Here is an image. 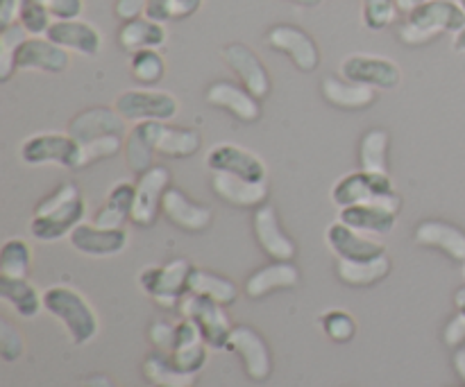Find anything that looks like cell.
<instances>
[{
	"label": "cell",
	"mask_w": 465,
	"mask_h": 387,
	"mask_svg": "<svg viewBox=\"0 0 465 387\" xmlns=\"http://www.w3.org/2000/svg\"><path fill=\"white\" fill-rule=\"evenodd\" d=\"M145 7H148V0H116L114 14H116V18H121L125 23L132 21V18L145 16Z\"/></svg>",
	"instance_id": "49"
},
{
	"label": "cell",
	"mask_w": 465,
	"mask_h": 387,
	"mask_svg": "<svg viewBox=\"0 0 465 387\" xmlns=\"http://www.w3.org/2000/svg\"><path fill=\"white\" fill-rule=\"evenodd\" d=\"M123 152H125L127 166H130L136 175H143L145 170H150V168H153L154 150H153V145H150V139H148V134H145V130L141 122H136V125L132 127L130 134H127Z\"/></svg>",
	"instance_id": "38"
},
{
	"label": "cell",
	"mask_w": 465,
	"mask_h": 387,
	"mask_svg": "<svg viewBox=\"0 0 465 387\" xmlns=\"http://www.w3.org/2000/svg\"><path fill=\"white\" fill-rule=\"evenodd\" d=\"M32 266V249L23 238L5 240L0 249V276L27 279Z\"/></svg>",
	"instance_id": "37"
},
{
	"label": "cell",
	"mask_w": 465,
	"mask_h": 387,
	"mask_svg": "<svg viewBox=\"0 0 465 387\" xmlns=\"http://www.w3.org/2000/svg\"><path fill=\"white\" fill-rule=\"evenodd\" d=\"M339 220L361 234L386 236L398 225V213L377 207V204H354V207L341 208Z\"/></svg>",
	"instance_id": "27"
},
{
	"label": "cell",
	"mask_w": 465,
	"mask_h": 387,
	"mask_svg": "<svg viewBox=\"0 0 465 387\" xmlns=\"http://www.w3.org/2000/svg\"><path fill=\"white\" fill-rule=\"evenodd\" d=\"M71 240L73 249H77L80 254L84 256H116L121 254L123 249L127 247V236L125 229H103V227H95V225H77L75 229L71 231L68 236Z\"/></svg>",
	"instance_id": "18"
},
{
	"label": "cell",
	"mask_w": 465,
	"mask_h": 387,
	"mask_svg": "<svg viewBox=\"0 0 465 387\" xmlns=\"http://www.w3.org/2000/svg\"><path fill=\"white\" fill-rule=\"evenodd\" d=\"M454 50H457V53H465V27L454 34Z\"/></svg>",
	"instance_id": "56"
},
{
	"label": "cell",
	"mask_w": 465,
	"mask_h": 387,
	"mask_svg": "<svg viewBox=\"0 0 465 387\" xmlns=\"http://www.w3.org/2000/svg\"><path fill=\"white\" fill-rule=\"evenodd\" d=\"M23 349H25L23 335L14 329L12 322L0 320V358L5 363L18 361L23 356Z\"/></svg>",
	"instance_id": "45"
},
{
	"label": "cell",
	"mask_w": 465,
	"mask_h": 387,
	"mask_svg": "<svg viewBox=\"0 0 465 387\" xmlns=\"http://www.w3.org/2000/svg\"><path fill=\"white\" fill-rule=\"evenodd\" d=\"M225 306H221L218 302L209 297H200V295H184V299L180 302L182 317L193 322L195 326L203 334L204 343L212 349H223L227 352L230 347V335L234 331L230 317L223 311Z\"/></svg>",
	"instance_id": "7"
},
{
	"label": "cell",
	"mask_w": 465,
	"mask_h": 387,
	"mask_svg": "<svg viewBox=\"0 0 465 387\" xmlns=\"http://www.w3.org/2000/svg\"><path fill=\"white\" fill-rule=\"evenodd\" d=\"M162 213L177 227V229L191 231V234L204 231L213 220L212 208L193 202L189 195L182 193V190L175 189V186H171V189L163 193Z\"/></svg>",
	"instance_id": "19"
},
{
	"label": "cell",
	"mask_w": 465,
	"mask_h": 387,
	"mask_svg": "<svg viewBox=\"0 0 465 387\" xmlns=\"http://www.w3.org/2000/svg\"><path fill=\"white\" fill-rule=\"evenodd\" d=\"M254 236L272 261H291L295 256V243L282 229L275 207L271 204H262L254 211Z\"/></svg>",
	"instance_id": "21"
},
{
	"label": "cell",
	"mask_w": 465,
	"mask_h": 387,
	"mask_svg": "<svg viewBox=\"0 0 465 387\" xmlns=\"http://www.w3.org/2000/svg\"><path fill=\"white\" fill-rule=\"evenodd\" d=\"M465 27V12L452 0H430L420 5L398 25V36L407 45H425L445 32H461Z\"/></svg>",
	"instance_id": "2"
},
{
	"label": "cell",
	"mask_w": 465,
	"mask_h": 387,
	"mask_svg": "<svg viewBox=\"0 0 465 387\" xmlns=\"http://www.w3.org/2000/svg\"><path fill=\"white\" fill-rule=\"evenodd\" d=\"M454 370H457L459 379L465 383V347H459L457 352H454Z\"/></svg>",
	"instance_id": "54"
},
{
	"label": "cell",
	"mask_w": 465,
	"mask_h": 387,
	"mask_svg": "<svg viewBox=\"0 0 465 387\" xmlns=\"http://www.w3.org/2000/svg\"><path fill=\"white\" fill-rule=\"evenodd\" d=\"M27 39V30L21 23L3 27L0 32V80L7 82L12 73L16 71V53Z\"/></svg>",
	"instance_id": "39"
},
{
	"label": "cell",
	"mask_w": 465,
	"mask_h": 387,
	"mask_svg": "<svg viewBox=\"0 0 465 387\" xmlns=\"http://www.w3.org/2000/svg\"><path fill=\"white\" fill-rule=\"evenodd\" d=\"M325 238L331 252L343 261H372V258H380L386 254L384 245L366 238L361 231L343 225L341 220L327 229Z\"/></svg>",
	"instance_id": "22"
},
{
	"label": "cell",
	"mask_w": 465,
	"mask_h": 387,
	"mask_svg": "<svg viewBox=\"0 0 465 387\" xmlns=\"http://www.w3.org/2000/svg\"><path fill=\"white\" fill-rule=\"evenodd\" d=\"M50 41L68 53L84 54V57H95L103 48V34L98 27L91 23L73 18V21H54L50 30L45 32Z\"/></svg>",
	"instance_id": "16"
},
{
	"label": "cell",
	"mask_w": 465,
	"mask_h": 387,
	"mask_svg": "<svg viewBox=\"0 0 465 387\" xmlns=\"http://www.w3.org/2000/svg\"><path fill=\"white\" fill-rule=\"evenodd\" d=\"M389 272L391 261L386 254L380 258H372V261H343V258H339V263H336L339 279L352 288H368V285L380 284L389 276Z\"/></svg>",
	"instance_id": "32"
},
{
	"label": "cell",
	"mask_w": 465,
	"mask_h": 387,
	"mask_svg": "<svg viewBox=\"0 0 465 387\" xmlns=\"http://www.w3.org/2000/svg\"><path fill=\"white\" fill-rule=\"evenodd\" d=\"M300 281L298 267L291 261H275L271 266L262 267L245 281V295L250 299H262L275 290L295 288Z\"/></svg>",
	"instance_id": "28"
},
{
	"label": "cell",
	"mask_w": 465,
	"mask_h": 387,
	"mask_svg": "<svg viewBox=\"0 0 465 387\" xmlns=\"http://www.w3.org/2000/svg\"><path fill=\"white\" fill-rule=\"evenodd\" d=\"M425 3H430V0H395V5H398V12L407 14V16L413 12V9H418L420 5H425Z\"/></svg>",
	"instance_id": "55"
},
{
	"label": "cell",
	"mask_w": 465,
	"mask_h": 387,
	"mask_svg": "<svg viewBox=\"0 0 465 387\" xmlns=\"http://www.w3.org/2000/svg\"><path fill=\"white\" fill-rule=\"evenodd\" d=\"M148 134L150 145L154 154H163L171 159H186L193 157L203 148V136L195 130H180V127H168L166 122L148 121L141 122Z\"/></svg>",
	"instance_id": "15"
},
{
	"label": "cell",
	"mask_w": 465,
	"mask_h": 387,
	"mask_svg": "<svg viewBox=\"0 0 465 387\" xmlns=\"http://www.w3.org/2000/svg\"><path fill=\"white\" fill-rule=\"evenodd\" d=\"M44 308L53 317L62 320L73 344L77 347L91 343L98 335V315L77 290L68 285H53L44 293Z\"/></svg>",
	"instance_id": "4"
},
{
	"label": "cell",
	"mask_w": 465,
	"mask_h": 387,
	"mask_svg": "<svg viewBox=\"0 0 465 387\" xmlns=\"http://www.w3.org/2000/svg\"><path fill=\"white\" fill-rule=\"evenodd\" d=\"M322 331H325V335L330 340H334V343L343 344V343H350V340L354 338V334H357V322L352 320V315L345 311H330L322 315Z\"/></svg>",
	"instance_id": "44"
},
{
	"label": "cell",
	"mask_w": 465,
	"mask_h": 387,
	"mask_svg": "<svg viewBox=\"0 0 465 387\" xmlns=\"http://www.w3.org/2000/svg\"><path fill=\"white\" fill-rule=\"evenodd\" d=\"M68 63V50L54 45L48 36H27L16 53V71L64 73Z\"/></svg>",
	"instance_id": "17"
},
{
	"label": "cell",
	"mask_w": 465,
	"mask_h": 387,
	"mask_svg": "<svg viewBox=\"0 0 465 387\" xmlns=\"http://www.w3.org/2000/svg\"><path fill=\"white\" fill-rule=\"evenodd\" d=\"M0 299L7 302L25 320L35 317L44 308V295L36 293V288L27 279L0 276Z\"/></svg>",
	"instance_id": "33"
},
{
	"label": "cell",
	"mask_w": 465,
	"mask_h": 387,
	"mask_svg": "<svg viewBox=\"0 0 465 387\" xmlns=\"http://www.w3.org/2000/svg\"><path fill=\"white\" fill-rule=\"evenodd\" d=\"M134 193H136V184H130V181H118V184L109 190L103 207L94 213L91 225L103 227V229H123V225H125L127 220H132Z\"/></svg>",
	"instance_id": "29"
},
{
	"label": "cell",
	"mask_w": 465,
	"mask_h": 387,
	"mask_svg": "<svg viewBox=\"0 0 465 387\" xmlns=\"http://www.w3.org/2000/svg\"><path fill=\"white\" fill-rule=\"evenodd\" d=\"M389 131L371 130L359 143V166L368 172H386L389 168Z\"/></svg>",
	"instance_id": "36"
},
{
	"label": "cell",
	"mask_w": 465,
	"mask_h": 387,
	"mask_svg": "<svg viewBox=\"0 0 465 387\" xmlns=\"http://www.w3.org/2000/svg\"><path fill=\"white\" fill-rule=\"evenodd\" d=\"M457 3H459V7H461L463 12H465V0H457Z\"/></svg>",
	"instance_id": "59"
},
{
	"label": "cell",
	"mask_w": 465,
	"mask_h": 387,
	"mask_svg": "<svg viewBox=\"0 0 465 387\" xmlns=\"http://www.w3.org/2000/svg\"><path fill=\"white\" fill-rule=\"evenodd\" d=\"M154 387H163V385H154Z\"/></svg>",
	"instance_id": "60"
},
{
	"label": "cell",
	"mask_w": 465,
	"mask_h": 387,
	"mask_svg": "<svg viewBox=\"0 0 465 387\" xmlns=\"http://www.w3.org/2000/svg\"><path fill=\"white\" fill-rule=\"evenodd\" d=\"M145 16L157 23L171 21V0H148Z\"/></svg>",
	"instance_id": "51"
},
{
	"label": "cell",
	"mask_w": 465,
	"mask_h": 387,
	"mask_svg": "<svg viewBox=\"0 0 465 387\" xmlns=\"http://www.w3.org/2000/svg\"><path fill=\"white\" fill-rule=\"evenodd\" d=\"M125 122L127 121L116 111V109L91 107L77 113V116L68 122V134L82 145L89 143V140L94 139H100V136H125Z\"/></svg>",
	"instance_id": "20"
},
{
	"label": "cell",
	"mask_w": 465,
	"mask_h": 387,
	"mask_svg": "<svg viewBox=\"0 0 465 387\" xmlns=\"http://www.w3.org/2000/svg\"><path fill=\"white\" fill-rule=\"evenodd\" d=\"M84 387H118L116 383H114L109 376L104 374H95V376H89V379L84 381Z\"/></svg>",
	"instance_id": "53"
},
{
	"label": "cell",
	"mask_w": 465,
	"mask_h": 387,
	"mask_svg": "<svg viewBox=\"0 0 465 387\" xmlns=\"http://www.w3.org/2000/svg\"><path fill=\"white\" fill-rule=\"evenodd\" d=\"M175 334H177V326L168 324V322H154L148 331L150 343H153L154 347H157V352L162 353L173 352V347H175Z\"/></svg>",
	"instance_id": "46"
},
{
	"label": "cell",
	"mask_w": 465,
	"mask_h": 387,
	"mask_svg": "<svg viewBox=\"0 0 465 387\" xmlns=\"http://www.w3.org/2000/svg\"><path fill=\"white\" fill-rule=\"evenodd\" d=\"M398 18L395 0H363V23L368 30H384Z\"/></svg>",
	"instance_id": "43"
},
{
	"label": "cell",
	"mask_w": 465,
	"mask_h": 387,
	"mask_svg": "<svg viewBox=\"0 0 465 387\" xmlns=\"http://www.w3.org/2000/svg\"><path fill=\"white\" fill-rule=\"evenodd\" d=\"M454 304H457L459 313H463L465 315V288L457 290V295H454Z\"/></svg>",
	"instance_id": "57"
},
{
	"label": "cell",
	"mask_w": 465,
	"mask_h": 387,
	"mask_svg": "<svg viewBox=\"0 0 465 387\" xmlns=\"http://www.w3.org/2000/svg\"><path fill=\"white\" fill-rule=\"evenodd\" d=\"M268 45L277 53L286 54L302 73L316 71L321 63V53L312 36L295 25H275L266 34Z\"/></svg>",
	"instance_id": "12"
},
{
	"label": "cell",
	"mask_w": 465,
	"mask_h": 387,
	"mask_svg": "<svg viewBox=\"0 0 465 387\" xmlns=\"http://www.w3.org/2000/svg\"><path fill=\"white\" fill-rule=\"evenodd\" d=\"M84 216L86 204L80 190L75 184L66 181L36 204L35 218L30 222V234L41 243H53L64 236H71V231L84 222Z\"/></svg>",
	"instance_id": "1"
},
{
	"label": "cell",
	"mask_w": 465,
	"mask_h": 387,
	"mask_svg": "<svg viewBox=\"0 0 465 387\" xmlns=\"http://www.w3.org/2000/svg\"><path fill=\"white\" fill-rule=\"evenodd\" d=\"M189 293L200 295V297H209L213 302H218L221 306H232L239 297V288H236L234 281L225 279L221 275H213L207 270H195L191 272L189 279Z\"/></svg>",
	"instance_id": "34"
},
{
	"label": "cell",
	"mask_w": 465,
	"mask_h": 387,
	"mask_svg": "<svg viewBox=\"0 0 465 387\" xmlns=\"http://www.w3.org/2000/svg\"><path fill=\"white\" fill-rule=\"evenodd\" d=\"M168 32L163 23L153 21L148 16L132 18L125 21L118 30V45L130 53H139V50H157L166 44Z\"/></svg>",
	"instance_id": "30"
},
{
	"label": "cell",
	"mask_w": 465,
	"mask_h": 387,
	"mask_svg": "<svg viewBox=\"0 0 465 387\" xmlns=\"http://www.w3.org/2000/svg\"><path fill=\"white\" fill-rule=\"evenodd\" d=\"M21 161L27 163V166L57 163L62 168L80 170L82 148L71 134H36L23 140Z\"/></svg>",
	"instance_id": "8"
},
{
	"label": "cell",
	"mask_w": 465,
	"mask_h": 387,
	"mask_svg": "<svg viewBox=\"0 0 465 387\" xmlns=\"http://www.w3.org/2000/svg\"><path fill=\"white\" fill-rule=\"evenodd\" d=\"M204 0H171V18H189L203 7Z\"/></svg>",
	"instance_id": "52"
},
{
	"label": "cell",
	"mask_w": 465,
	"mask_h": 387,
	"mask_svg": "<svg viewBox=\"0 0 465 387\" xmlns=\"http://www.w3.org/2000/svg\"><path fill=\"white\" fill-rule=\"evenodd\" d=\"M82 168L91 166V163H98L103 159L116 157L123 148H125V139L121 134H109L100 136V139L89 140V143H82Z\"/></svg>",
	"instance_id": "41"
},
{
	"label": "cell",
	"mask_w": 465,
	"mask_h": 387,
	"mask_svg": "<svg viewBox=\"0 0 465 387\" xmlns=\"http://www.w3.org/2000/svg\"><path fill=\"white\" fill-rule=\"evenodd\" d=\"M44 5L54 21H73V18H80L82 9H84L82 0H44Z\"/></svg>",
	"instance_id": "47"
},
{
	"label": "cell",
	"mask_w": 465,
	"mask_h": 387,
	"mask_svg": "<svg viewBox=\"0 0 465 387\" xmlns=\"http://www.w3.org/2000/svg\"><path fill=\"white\" fill-rule=\"evenodd\" d=\"M114 109L125 118L127 122H168L180 111V102L168 91L154 89H130L123 91L114 102Z\"/></svg>",
	"instance_id": "6"
},
{
	"label": "cell",
	"mask_w": 465,
	"mask_h": 387,
	"mask_svg": "<svg viewBox=\"0 0 465 387\" xmlns=\"http://www.w3.org/2000/svg\"><path fill=\"white\" fill-rule=\"evenodd\" d=\"M227 352H236L243 358L245 374L252 381H266L272 372V358L271 349H268L266 340L250 326H234L230 335V347Z\"/></svg>",
	"instance_id": "14"
},
{
	"label": "cell",
	"mask_w": 465,
	"mask_h": 387,
	"mask_svg": "<svg viewBox=\"0 0 465 387\" xmlns=\"http://www.w3.org/2000/svg\"><path fill=\"white\" fill-rule=\"evenodd\" d=\"M416 243L422 247L439 249L452 261L465 263V231L443 220H425L416 229Z\"/></svg>",
	"instance_id": "26"
},
{
	"label": "cell",
	"mask_w": 465,
	"mask_h": 387,
	"mask_svg": "<svg viewBox=\"0 0 465 387\" xmlns=\"http://www.w3.org/2000/svg\"><path fill=\"white\" fill-rule=\"evenodd\" d=\"M331 202L339 208L354 204H377L393 213H400L402 208V198L395 193L389 172L357 170L341 177L331 189Z\"/></svg>",
	"instance_id": "3"
},
{
	"label": "cell",
	"mask_w": 465,
	"mask_h": 387,
	"mask_svg": "<svg viewBox=\"0 0 465 387\" xmlns=\"http://www.w3.org/2000/svg\"><path fill=\"white\" fill-rule=\"evenodd\" d=\"M204 100L212 107L230 111L241 122H254L262 116L259 100L245 86L232 84V82H213L204 93Z\"/></svg>",
	"instance_id": "24"
},
{
	"label": "cell",
	"mask_w": 465,
	"mask_h": 387,
	"mask_svg": "<svg viewBox=\"0 0 465 387\" xmlns=\"http://www.w3.org/2000/svg\"><path fill=\"white\" fill-rule=\"evenodd\" d=\"M171 189V172L163 166H153L139 175L132 207V222L136 227H153L162 213L163 193Z\"/></svg>",
	"instance_id": "10"
},
{
	"label": "cell",
	"mask_w": 465,
	"mask_h": 387,
	"mask_svg": "<svg viewBox=\"0 0 465 387\" xmlns=\"http://www.w3.org/2000/svg\"><path fill=\"white\" fill-rule=\"evenodd\" d=\"M191 272H193V266L186 258H175L166 266H153L141 270L139 285L163 308H175L180 306L184 295H189Z\"/></svg>",
	"instance_id": "5"
},
{
	"label": "cell",
	"mask_w": 465,
	"mask_h": 387,
	"mask_svg": "<svg viewBox=\"0 0 465 387\" xmlns=\"http://www.w3.org/2000/svg\"><path fill=\"white\" fill-rule=\"evenodd\" d=\"M204 163L212 172H227L248 181H266V163L257 154L248 152L245 148L234 143L213 145L204 157Z\"/></svg>",
	"instance_id": "11"
},
{
	"label": "cell",
	"mask_w": 465,
	"mask_h": 387,
	"mask_svg": "<svg viewBox=\"0 0 465 387\" xmlns=\"http://www.w3.org/2000/svg\"><path fill=\"white\" fill-rule=\"evenodd\" d=\"M143 376L153 385L163 387H193L195 383V374H184V372L177 370V367L173 365L171 356H166V353L162 352L145 358Z\"/></svg>",
	"instance_id": "35"
},
{
	"label": "cell",
	"mask_w": 465,
	"mask_h": 387,
	"mask_svg": "<svg viewBox=\"0 0 465 387\" xmlns=\"http://www.w3.org/2000/svg\"><path fill=\"white\" fill-rule=\"evenodd\" d=\"M341 77L354 84L371 86V89L391 91L398 89L402 82V71L398 63L380 54H350L341 62Z\"/></svg>",
	"instance_id": "9"
},
{
	"label": "cell",
	"mask_w": 465,
	"mask_h": 387,
	"mask_svg": "<svg viewBox=\"0 0 465 387\" xmlns=\"http://www.w3.org/2000/svg\"><path fill=\"white\" fill-rule=\"evenodd\" d=\"M463 266H465V263H463Z\"/></svg>",
	"instance_id": "61"
},
{
	"label": "cell",
	"mask_w": 465,
	"mask_h": 387,
	"mask_svg": "<svg viewBox=\"0 0 465 387\" xmlns=\"http://www.w3.org/2000/svg\"><path fill=\"white\" fill-rule=\"evenodd\" d=\"M130 73L139 84L153 86L166 73V63H163V57L157 50H139V53H132Z\"/></svg>",
	"instance_id": "40"
},
{
	"label": "cell",
	"mask_w": 465,
	"mask_h": 387,
	"mask_svg": "<svg viewBox=\"0 0 465 387\" xmlns=\"http://www.w3.org/2000/svg\"><path fill=\"white\" fill-rule=\"evenodd\" d=\"M23 0H0V25L7 27L12 23H18L21 16Z\"/></svg>",
	"instance_id": "50"
},
{
	"label": "cell",
	"mask_w": 465,
	"mask_h": 387,
	"mask_svg": "<svg viewBox=\"0 0 465 387\" xmlns=\"http://www.w3.org/2000/svg\"><path fill=\"white\" fill-rule=\"evenodd\" d=\"M223 59L232 68V73L239 77L241 86H245L254 98H268L272 82L262 59L254 54V50H250L245 44H230L223 48Z\"/></svg>",
	"instance_id": "13"
},
{
	"label": "cell",
	"mask_w": 465,
	"mask_h": 387,
	"mask_svg": "<svg viewBox=\"0 0 465 387\" xmlns=\"http://www.w3.org/2000/svg\"><path fill=\"white\" fill-rule=\"evenodd\" d=\"M443 340L450 349H459L465 343V315L459 313L448 322L443 331Z\"/></svg>",
	"instance_id": "48"
},
{
	"label": "cell",
	"mask_w": 465,
	"mask_h": 387,
	"mask_svg": "<svg viewBox=\"0 0 465 387\" xmlns=\"http://www.w3.org/2000/svg\"><path fill=\"white\" fill-rule=\"evenodd\" d=\"M291 3L302 5V7H318V5H321V0H291Z\"/></svg>",
	"instance_id": "58"
},
{
	"label": "cell",
	"mask_w": 465,
	"mask_h": 387,
	"mask_svg": "<svg viewBox=\"0 0 465 387\" xmlns=\"http://www.w3.org/2000/svg\"><path fill=\"white\" fill-rule=\"evenodd\" d=\"M207 347L209 344L204 343L198 326L184 317V320L177 324L175 347H173V352L168 353V356H171L173 365H175L177 370L184 372V374L198 376V372L203 370L204 363H207Z\"/></svg>",
	"instance_id": "25"
},
{
	"label": "cell",
	"mask_w": 465,
	"mask_h": 387,
	"mask_svg": "<svg viewBox=\"0 0 465 387\" xmlns=\"http://www.w3.org/2000/svg\"><path fill=\"white\" fill-rule=\"evenodd\" d=\"M321 91L327 102L339 109H348V111L371 107L377 100L375 89H371V86L354 84V82L339 80V77H325L321 84Z\"/></svg>",
	"instance_id": "31"
},
{
	"label": "cell",
	"mask_w": 465,
	"mask_h": 387,
	"mask_svg": "<svg viewBox=\"0 0 465 387\" xmlns=\"http://www.w3.org/2000/svg\"><path fill=\"white\" fill-rule=\"evenodd\" d=\"M212 190L221 202L239 208H259L268 199L266 181H248L227 172H213Z\"/></svg>",
	"instance_id": "23"
},
{
	"label": "cell",
	"mask_w": 465,
	"mask_h": 387,
	"mask_svg": "<svg viewBox=\"0 0 465 387\" xmlns=\"http://www.w3.org/2000/svg\"><path fill=\"white\" fill-rule=\"evenodd\" d=\"M18 23L25 27L27 34L45 36V32L50 30V25L54 23V18L50 16V12L45 9L44 0H23Z\"/></svg>",
	"instance_id": "42"
}]
</instances>
